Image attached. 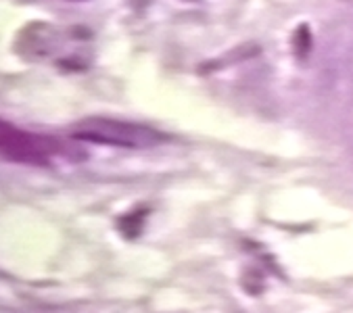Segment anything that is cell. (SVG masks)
I'll return each instance as SVG.
<instances>
[{"instance_id": "obj_1", "label": "cell", "mask_w": 353, "mask_h": 313, "mask_svg": "<svg viewBox=\"0 0 353 313\" xmlns=\"http://www.w3.org/2000/svg\"><path fill=\"white\" fill-rule=\"evenodd\" d=\"M72 136L84 142L121 146V148H143L161 142V134L153 128L119 121V119H107V117H92L76 123Z\"/></svg>"}, {"instance_id": "obj_2", "label": "cell", "mask_w": 353, "mask_h": 313, "mask_svg": "<svg viewBox=\"0 0 353 313\" xmlns=\"http://www.w3.org/2000/svg\"><path fill=\"white\" fill-rule=\"evenodd\" d=\"M50 140L36 138L0 119V154L23 165H48V154L54 152Z\"/></svg>"}, {"instance_id": "obj_3", "label": "cell", "mask_w": 353, "mask_h": 313, "mask_svg": "<svg viewBox=\"0 0 353 313\" xmlns=\"http://www.w3.org/2000/svg\"><path fill=\"white\" fill-rule=\"evenodd\" d=\"M310 46H312V38H310V34H307V28L301 26V28L297 30V34H295V50H297L299 54H305V52L310 50Z\"/></svg>"}]
</instances>
